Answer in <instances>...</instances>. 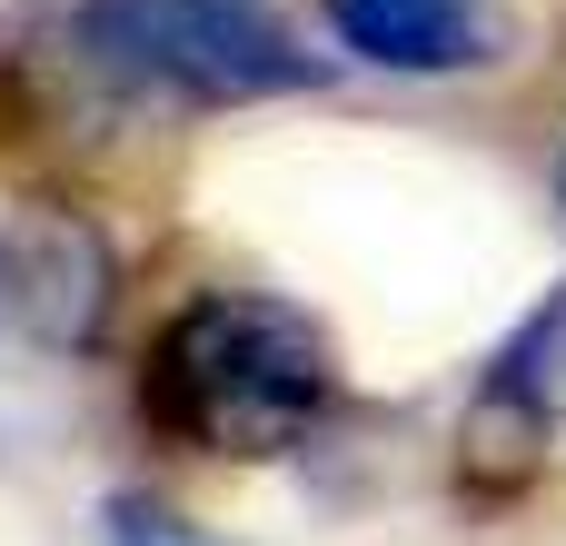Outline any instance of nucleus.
<instances>
[{
    "mask_svg": "<svg viewBox=\"0 0 566 546\" xmlns=\"http://www.w3.org/2000/svg\"><path fill=\"white\" fill-rule=\"evenodd\" d=\"M338 398L328 338L279 298H189L149 358V418L209 458H289Z\"/></svg>",
    "mask_w": 566,
    "mask_h": 546,
    "instance_id": "obj_1",
    "label": "nucleus"
},
{
    "mask_svg": "<svg viewBox=\"0 0 566 546\" xmlns=\"http://www.w3.org/2000/svg\"><path fill=\"white\" fill-rule=\"evenodd\" d=\"M70 30L109 80L169 90V99H199V109L279 99V90L318 80V60L259 0H80Z\"/></svg>",
    "mask_w": 566,
    "mask_h": 546,
    "instance_id": "obj_2",
    "label": "nucleus"
},
{
    "mask_svg": "<svg viewBox=\"0 0 566 546\" xmlns=\"http://www.w3.org/2000/svg\"><path fill=\"white\" fill-rule=\"evenodd\" d=\"M328 30H338L358 60L408 70V80L507 60V10H497V0H328Z\"/></svg>",
    "mask_w": 566,
    "mask_h": 546,
    "instance_id": "obj_3",
    "label": "nucleus"
},
{
    "mask_svg": "<svg viewBox=\"0 0 566 546\" xmlns=\"http://www.w3.org/2000/svg\"><path fill=\"white\" fill-rule=\"evenodd\" d=\"M109 318V249L90 219H40L20 239V328L40 348H90Z\"/></svg>",
    "mask_w": 566,
    "mask_h": 546,
    "instance_id": "obj_4",
    "label": "nucleus"
},
{
    "mask_svg": "<svg viewBox=\"0 0 566 546\" xmlns=\"http://www.w3.org/2000/svg\"><path fill=\"white\" fill-rule=\"evenodd\" d=\"M488 408L497 418H517V428H566V288L547 308H527V328L497 348V368H488Z\"/></svg>",
    "mask_w": 566,
    "mask_h": 546,
    "instance_id": "obj_5",
    "label": "nucleus"
},
{
    "mask_svg": "<svg viewBox=\"0 0 566 546\" xmlns=\"http://www.w3.org/2000/svg\"><path fill=\"white\" fill-rule=\"evenodd\" d=\"M99 527H109V546H209L179 507H159V497H109Z\"/></svg>",
    "mask_w": 566,
    "mask_h": 546,
    "instance_id": "obj_6",
    "label": "nucleus"
},
{
    "mask_svg": "<svg viewBox=\"0 0 566 546\" xmlns=\"http://www.w3.org/2000/svg\"><path fill=\"white\" fill-rule=\"evenodd\" d=\"M0 318H20V249H0Z\"/></svg>",
    "mask_w": 566,
    "mask_h": 546,
    "instance_id": "obj_7",
    "label": "nucleus"
},
{
    "mask_svg": "<svg viewBox=\"0 0 566 546\" xmlns=\"http://www.w3.org/2000/svg\"><path fill=\"white\" fill-rule=\"evenodd\" d=\"M557 199H566V159H557Z\"/></svg>",
    "mask_w": 566,
    "mask_h": 546,
    "instance_id": "obj_8",
    "label": "nucleus"
}]
</instances>
